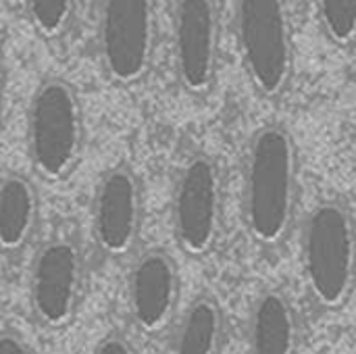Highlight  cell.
Instances as JSON below:
<instances>
[{"instance_id":"obj_17","label":"cell","mask_w":356,"mask_h":354,"mask_svg":"<svg viewBox=\"0 0 356 354\" xmlns=\"http://www.w3.org/2000/svg\"><path fill=\"white\" fill-rule=\"evenodd\" d=\"M92 354H138L136 346L121 334H108L104 336L96 346Z\"/></svg>"},{"instance_id":"obj_14","label":"cell","mask_w":356,"mask_h":354,"mask_svg":"<svg viewBox=\"0 0 356 354\" xmlns=\"http://www.w3.org/2000/svg\"><path fill=\"white\" fill-rule=\"evenodd\" d=\"M75 0H25L31 27L46 40L60 38L73 19Z\"/></svg>"},{"instance_id":"obj_3","label":"cell","mask_w":356,"mask_h":354,"mask_svg":"<svg viewBox=\"0 0 356 354\" xmlns=\"http://www.w3.org/2000/svg\"><path fill=\"white\" fill-rule=\"evenodd\" d=\"M300 259L315 303L330 311L344 307L356 280V225L346 204L323 200L307 215Z\"/></svg>"},{"instance_id":"obj_15","label":"cell","mask_w":356,"mask_h":354,"mask_svg":"<svg viewBox=\"0 0 356 354\" xmlns=\"http://www.w3.org/2000/svg\"><path fill=\"white\" fill-rule=\"evenodd\" d=\"M319 21L327 38L338 46H348L356 38V0H315Z\"/></svg>"},{"instance_id":"obj_1","label":"cell","mask_w":356,"mask_h":354,"mask_svg":"<svg viewBox=\"0 0 356 354\" xmlns=\"http://www.w3.org/2000/svg\"><path fill=\"white\" fill-rule=\"evenodd\" d=\"M298 204V150L284 125L261 127L246 150L242 215L248 236L263 248L286 242Z\"/></svg>"},{"instance_id":"obj_7","label":"cell","mask_w":356,"mask_h":354,"mask_svg":"<svg viewBox=\"0 0 356 354\" xmlns=\"http://www.w3.org/2000/svg\"><path fill=\"white\" fill-rule=\"evenodd\" d=\"M154 0L100 2L98 52L108 79L119 86H134L148 73L154 52Z\"/></svg>"},{"instance_id":"obj_6","label":"cell","mask_w":356,"mask_h":354,"mask_svg":"<svg viewBox=\"0 0 356 354\" xmlns=\"http://www.w3.org/2000/svg\"><path fill=\"white\" fill-rule=\"evenodd\" d=\"M86 288L81 248L71 238L44 242L29 267L27 300L33 319L52 332L65 330L79 311Z\"/></svg>"},{"instance_id":"obj_13","label":"cell","mask_w":356,"mask_h":354,"mask_svg":"<svg viewBox=\"0 0 356 354\" xmlns=\"http://www.w3.org/2000/svg\"><path fill=\"white\" fill-rule=\"evenodd\" d=\"M223 342V309L213 296L200 294L173 323L167 354H221Z\"/></svg>"},{"instance_id":"obj_12","label":"cell","mask_w":356,"mask_h":354,"mask_svg":"<svg viewBox=\"0 0 356 354\" xmlns=\"http://www.w3.org/2000/svg\"><path fill=\"white\" fill-rule=\"evenodd\" d=\"M40 223V194L35 184L8 171L0 175V252L15 257L27 248Z\"/></svg>"},{"instance_id":"obj_16","label":"cell","mask_w":356,"mask_h":354,"mask_svg":"<svg viewBox=\"0 0 356 354\" xmlns=\"http://www.w3.org/2000/svg\"><path fill=\"white\" fill-rule=\"evenodd\" d=\"M0 354H35L31 344L23 338L21 332L13 328L0 330Z\"/></svg>"},{"instance_id":"obj_5","label":"cell","mask_w":356,"mask_h":354,"mask_svg":"<svg viewBox=\"0 0 356 354\" xmlns=\"http://www.w3.org/2000/svg\"><path fill=\"white\" fill-rule=\"evenodd\" d=\"M221 219L223 188L219 167L211 156H190L179 167L173 184V238L188 257H207L219 240Z\"/></svg>"},{"instance_id":"obj_4","label":"cell","mask_w":356,"mask_h":354,"mask_svg":"<svg viewBox=\"0 0 356 354\" xmlns=\"http://www.w3.org/2000/svg\"><path fill=\"white\" fill-rule=\"evenodd\" d=\"M238 42L246 73L267 98L286 92L294 69L290 17L284 0H238Z\"/></svg>"},{"instance_id":"obj_2","label":"cell","mask_w":356,"mask_h":354,"mask_svg":"<svg viewBox=\"0 0 356 354\" xmlns=\"http://www.w3.org/2000/svg\"><path fill=\"white\" fill-rule=\"evenodd\" d=\"M83 111L75 88L60 79H44L31 94L25 144L31 169L50 184L65 182L83 154Z\"/></svg>"},{"instance_id":"obj_18","label":"cell","mask_w":356,"mask_h":354,"mask_svg":"<svg viewBox=\"0 0 356 354\" xmlns=\"http://www.w3.org/2000/svg\"><path fill=\"white\" fill-rule=\"evenodd\" d=\"M2 117H4V56L0 44V129H2Z\"/></svg>"},{"instance_id":"obj_9","label":"cell","mask_w":356,"mask_h":354,"mask_svg":"<svg viewBox=\"0 0 356 354\" xmlns=\"http://www.w3.org/2000/svg\"><path fill=\"white\" fill-rule=\"evenodd\" d=\"M177 263L163 248H150L138 255L125 282L127 311L131 323L144 336H159L173 328L179 307Z\"/></svg>"},{"instance_id":"obj_8","label":"cell","mask_w":356,"mask_h":354,"mask_svg":"<svg viewBox=\"0 0 356 354\" xmlns=\"http://www.w3.org/2000/svg\"><path fill=\"white\" fill-rule=\"evenodd\" d=\"M144 217L142 186L129 165L106 169L92 196V236L108 259L131 255Z\"/></svg>"},{"instance_id":"obj_10","label":"cell","mask_w":356,"mask_h":354,"mask_svg":"<svg viewBox=\"0 0 356 354\" xmlns=\"http://www.w3.org/2000/svg\"><path fill=\"white\" fill-rule=\"evenodd\" d=\"M173 50L177 77L186 92L200 96L211 90L219 54V17L215 0L175 2Z\"/></svg>"},{"instance_id":"obj_11","label":"cell","mask_w":356,"mask_h":354,"mask_svg":"<svg viewBox=\"0 0 356 354\" xmlns=\"http://www.w3.org/2000/svg\"><path fill=\"white\" fill-rule=\"evenodd\" d=\"M298 315L292 300L282 290L261 292L248 313V354H296Z\"/></svg>"}]
</instances>
